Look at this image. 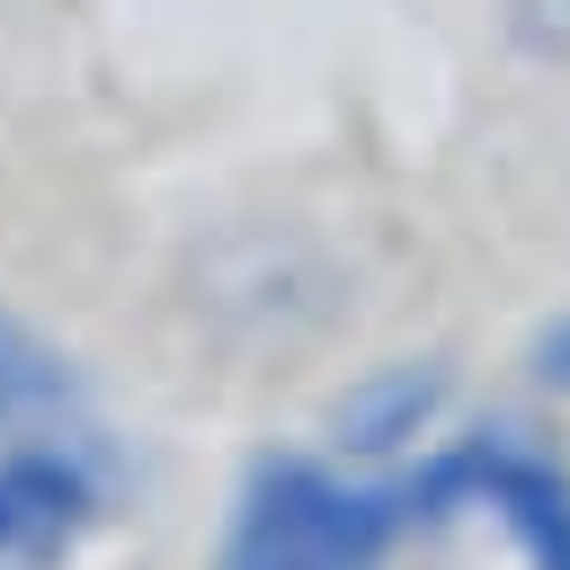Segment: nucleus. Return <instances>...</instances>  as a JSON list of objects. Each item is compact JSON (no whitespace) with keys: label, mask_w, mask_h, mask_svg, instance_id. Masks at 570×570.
I'll return each mask as SVG.
<instances>
[{"label":"nucleus","mask_w":570,"mask_h":570,"mask_svg":"<svg viewBox=\"0 0 570 570\" xmlns=\"http://www.w3.org/2000/svg\"><path fill=\"white\" fill-rule=\"evenodd\" d=\"M401 534V481H347L312 454H267L232 499L214 570H383Z\"/></svg>","instance_id":"1"},{"label":"nucleus","mask_w":570,"mask_h":570,"mask_svg":"<svg viewBox=\"0 0 570 570\" xmlns=\"http://www.w3.org/2000/svg\"><path fill=\"white\" fill-rule=\"evenodd\" d=\"M410 534L428 525H454V517H499L525 552V570H570V463L543 454L534 436L517 428H472V436H445L410 481Z\"/></svg>","instance_id":"2"},{"label":"nucleus","mask_w":570,"mask_h":570,"mask_svg":"<svg viewBox=\"0 0 570 570\" xmlns=\"http://www.w3.org/2000/svg\"><path fill=\"white\" fill-rule=\"evenodd\" d=\"M98 517V481L62 445H9L0 454V570H45L80 543Z\"/></svg>","instance_id":"3"},{"label":"nucleus","mask_w":570,"mask_h":570,"mask_svg":"<svg viewBox=\"0 0 570 570\" xmlns=\"http://www.w3.org/2000/svg\"><path fill=\"white\" fill-rule=\"evenodd\" d=\"M436 410H445L436 365H383L338 401V445L347 454H401V445H419L436 428Z\"/></svg>","instance_id":"4"},{"label":"nucleus","mask_w":570,"mask_h":570,"mask_svg":"<svg viewBox=\"0 0 570 570\" xmlns=\"http://www.w3.org/2000/svg\"><path fill=\"white\" fill-rule=\"evenodd\" d=\"M45 401H62V365H53V347H45L36 330L0 321V428H18V419L45 410Z\"/></svg>","instance_id":"5"},{"label":"nucleus","mask_w":570,"mask_h":570,"mask_svg":"<svg viewBox=\"0 0 570 570\" xmlns=\"http://www.w3.org/2000/svg\"><path fill=\"white\" fill-rule=\"evenodd\" d=\"M508 18H517V36H525L534 53L570 62V0H508Z\"/></svg>","instance_id":"6"},{"label":"nucleus","mask_w":570,"mask_h":570,"mask_svg":"<svg viewBox=\"0 0 570 570\" xmlns=\"http://www.w3.org/2000/svg\"><path fill=\"white\" fill-rule=\"evenodd\" d=\"M534 383H543V392H570V312L534 338Z\"/></svg>","instance_id":"7"}]
</instances>
